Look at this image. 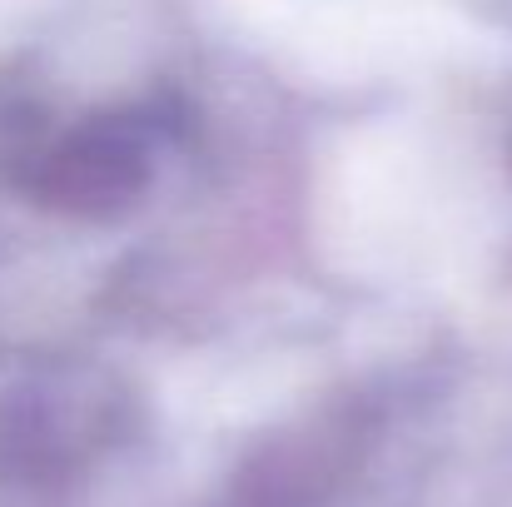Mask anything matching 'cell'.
<instances>
[{
	"label": "cell",
	"instance_id": "6da1fadb",
	"mask_svg": "<svg viewBox=\"0 0 512 507\" xmlns=\"http://www.w3.org/2000/svg\"><path fill=\"white\" fill-rule=\"evenodd\" d=\"M174 135L179 120H170V110L125 105V110L85 115L35 140L15 179L30 194V204H40L45 214L110 224L150 194L160 155L174 145Z\"/></svg>",
	"mask_w": 512,
	"mask_h": 507
},
{
	"label": "cell",
	"instance_id": "7a4b0ae2",
	"mask_svg": "<svg viewBox=\"0 0 512 507\" xmlns=\"http://www.w3.org/2000/svg\"><path fill=\"white\" fill-rule=\"evenodd\" d=\"M130 423V398L105 373L60 368L20 383L0 403V468L10 478H55L110 448Z\"/></svg>",
	"mask_w": 512,
	"mask_h": 507
}]
</instances>
